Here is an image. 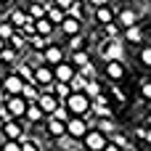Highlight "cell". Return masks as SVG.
<instances>
[{
	"label": "cell",
	"instance_id": "74e56055",
	"mask_svg": "<svg viewBox=\"0 0 151 151\" xmlns=\"http://www.w3.org/2000/svg\"><path fill=\"white\" fill-rule=\"evenodd\" d=\"M50 117H56V119H61V122H69V119H72V111H69V109L61 104V106H58V109H56Z\"/></svg>",
	"mask_w": 151,
	"mask_h": 151
},
{
	"label": "cell",
	"instance_id": "11a10c76",
	"mask_svg": "<svg viewBox=\"0 0 151 151\" xmlns=\"http://www.w3.org/2000/svg\"><path fill=\"white\" fill-rule=\"evenodd\" d=\"M8 3H11V0H0V5H8Z\"/></svg>",
	"mask_w": 151,
	"mask_h": 151
},
{
	"label": "cell",
	"instance_id": "f35d334b",
	"mask_svg": "<svg viewBox=\"0 0 151 151\" xmlns=\"http://www.w3.org/2000/svg\"><path fill=\"white\" fill-rule=\"evenodd\" d=\"M21 151H40V143H37V138H24L21 141Z\"/></svg>",
	"mask_w": 151,
	"mask_h": 151
},
{
	"label": "cell",
	"instance_id": "7dc6e473",
	"mask_svg": "<svg viewBox=\"0 0 151 151\" xmlns=\"http://www.w3.org/2000/svg\"><path fill=\"white\" fill-rule=\"evenodd\" d=\"M88 3H90V5H93V8H101V5H109V3H111V0H88Z\"/></svg>",
	"mask_w": 151,
	"mask_h": 151
},
{
	"label": "cell",
	"instance_id": "83f0119b",
	"mask_svg": "<svg viewBox=\"0 0 151 151\" xmlns=\"http://www.w3.org/2000/svg\"><path fill=\"white\" fill-rule=\"evenodd\" d=\"M85 45H88V37H85V35H74V37H69V53H74V50H85Z\"/></svg>",
	"mask_w": 151,
	"mask_h": 151
},
{
	"label": "cell",
	"instance_id": "484cf974",
	"mask_svg": "<svg viewBox=\"0 0 151 151\" xmlns=\"http://www.w3.org/2000/svg\"><path fill=\"white\" fill-rule=\"evenodd\" d=\"M40 93H42V90H40V88H37L35 82H27V85H24V90H21V96H24V98H27L29 104H37Z\"/></svg>",
	"mask_w": 151,
	"mask_h": 151
},
{
	"label": "cell",
	"instance_id": "f5cc1de1",
	"mask_svg": "<svg viewBox=\"0 0 151 151\" xmlns=\"http://www.w3.org/2000/svg\"><path fill=\"white\" fill-rule=\"evenodd\" d=\"M146 127H149V130H151V117H146Z\"/></svg>",
	"mask_w": 151,
	"mask_h": 151
},
{
	"label": "cell",
	"instance_id": "d6986e66",
	"mask_svg": "<svg viewBox=\"0 0 151 151\" xmlns=\"http://www.w3.org/2000/svg\"><path fill=\"white\" fill-rule=\"evenodd\" d=\"M122 40H125V42H130V45H141V42H143V29H141V24L127 27V29L122 32Z\"/></svg>",
	"mask_w": 151,
	"mask_h": 151
},
{
	"label": "cell",
	"instance_id": "5b68a950",
	"mask_svg": "<svg viewBox=\"0 0 151 151\" xmlns=\"http://www.w3.org/2000/svg\"><path fill=\"white\" fill-rule=\"evenodd\" d=\"M88 130H90L88 117H72V119L66 122V135L74 138V141H82V138L88 135Z\"/></svg>",
	"mask_w": 151,
	"mask_h": 151
},
{
	"label": "cell",
	"instance_id": "1f68e13d",
	"mask_svg": "<svg viewBox=\"0 0 151 151\" xmlns=\"http://www.w3.org/2000/svg\"><path fill=\"white\" fill-rule=\"evenodd\" d=\"M48 45H50V40H48V37H40V35L29 40V48H32V50H45Z\"/></svg>",
	"mask_w": 151,
	"mask_h": 151
},
{
	"label": "cell",
	"instance_id": "44dd1931",
	"mask_svg": "<svg viewBox=\"0 0 151 151\" xmlns=\"http://www.w3.org/2000/svg\"><path fill=\"white\" fill-rule=\"evenodd\" d=\"M93 127H98V130H101L104 135H109V138L117 133V122H114V117H98Z\"/></svg>",
	"mask_w": 151,
	"mask_h": 151
},
{
	"label": "cell",
	"instance_id": "ee69618b",
	"mask_svg": "<svg viewBox=\"0 0 151 151\" xmlns=\"http://www.w3.org/2000/svg\"><path fill=\"white\" fill-rule=\"evenodd\" d=\"M141 93H143V98H146V101H151V80L141 82Z\"/></svg>",
	"mask_w": 151,
	"mask_h": 151
},
{
	"label": "cell",
	"instance_id": "d590c367",
	"mask_svg": "<svg viewBox=\"0 0 151 151\" xmlns=\"http://www.w3.org/2000/svg\"><path fill=\"white\" fill-rule=\"evenodd\" d=\"M19 32H21V35L27 37V42H29L32 37H37V27H35V21H29V24H24V27H21Z\"/></svg>",
	"mask_w": 151,
	"mask_h": 151
},
{
	"label": "cell",
	"instance_id": "7c38bea8",
	"mask_svg": "<svg viewBox=\"0 0 151 151\" xmlns=\"http://www.w3.org/2000/svg\"><path fill=\"white\" fill-rule=\"evenodd\" d=\"M93 19H96V24H98V27H106V24L117 21V11H114L111 5H101V8H93Z\"/></svg>",
	"mask_w": 151,
	"mask_h": 151
},
{
	"label": "cell",
	"instance_id": "f907efd6",
	"mask_svg": "<svg viewBox=\"0 0 151 151\" xmlns=\"http://www.w3.org/2000/svg\"><path fill=\"white\" fill-rule=\"evenodd\" d=\"M5 101H8V93H5V90H3V88H0V106H3V104H5Z\"/></svg>",
	"mask_w": 151,
	"mask_h": 151
},
{
	"label": "cell",
	"instance_id": "8fae6325",
	"mask_svg": "<svg viewBox=\"0 0 151 151\" xmlns=\"http://www.w3.org/2000/svg\"><path fill=\"white\" fill-rule=\"evenodd\" d=\"M37 106H40V109L50 117V114L61 106V101L56 98V93H53V90H42V93H40V98H37Z\"/></svg>",
	"mask_w": 151,
	"mask_h": 151
},
{
	"label": "cell",
	"instance_id": "52a82bcc",
	"mask_svg": "<svg viewBox=\"0 0 151 151\" xmlns=\"http://www.w3.org/2000/svg\"><path fill=\"white\" fill-rule=\"evenodd\" d=\"M27 106H29V101L24 96H8V101H5V109H8V114L13 119H24L27 117Z\"/></svg>",
	"mask_w": 151,
	"mask_h": 151
},
{
	"label": "cell",
	"instance_id": "681fc988",
	"mask_svg": "<svg viewBox=\"0 0 151 151\" xmlns=\"http://www.w3.org/2000/svg\"><path fill=\"white\" fill-rule=\"evenodd\" d=\"M104 151H122V149H119L117 143H111V141H109V146H106V149H104Z\"/></svg>",
	"mask_w": 151,
	"mask_h": 151
},
{
	"label": "cell",
	"instance_id": "603a6c76",
	"mask_svg": "<svg viewBox=\"0 0 151 151\" xmlns=\"http://www.w3.org/2000/svg\"><path fill=\"white\" fill-rule=\"evenodd\" d=\"M50 90H53V93H56V98H58V101H61V104H66V98H69V96H72V85H69V82H58V80H56V82H53V88H50Z\"/></svg>",
	"mask_w": 151,
	"mask_h": 151
},
{
	"label": "cell",
	"instance_id": "f546056e",
	"mask_svg": "<svg viewBox=\"0 0 151 151\" xmlns=\"http://www.w3.org/2000/svg\"><path fill=\"white\" fill-rule=\"evenodd\" d=\"M16 32H19V29H16V27H13V24H11L8 19H3V21H0V37H5V40H11V37H13Z\"/></svg>",
	"mask_w": 151,
	"mask_h": 151
},
{
	"label": "cell",
	"instance_id": "ac0fdd59",
	"mask_svg": "<svg viewBox=\"0 0 151 151\" xmlns=\"http://www.w3.org/2000/svg\"><path fill=\"white\" fill-rule=\"evenodd\" d=\"M35 27H37V35H40V37H48V40L53 37V32H58V27H56L48 16H45V19H37Z\"/></svg>",
	"mask_w": 151,
	"mask_h": 151
},
{
	"label": "cell",
	"instance_id": "d6a6232c",
	"mask_svg": "<svg viewBox=\"0 0 151 151\" xmlns=\"http://www.w3.org/2000/svg\"><path fill=\"white\" fill-rule=\"evenodd\" d=\"M77 72H80L82 77H88V80H98V77H96L98 72H96V64H93V61H90V64H85V66H80Z\"/></svg>",
	"mask_w": 151,
	"mask_h": 151
},
{
	"label": "cell",
	"instance_id": "4316f807",
	"mask_svg": "<svg viewBox=\"0 0 151 151\" xmlns=\"http://www.w3.org/2000/svg\"><path fill=\"white\" fill-rule=\"evenodd\" d=\"M88 82H90V80L77 72V74L72 77V82H69V85H72V93H85V90H88Z\"/></svg>",
	"mask_w": 151,
	"mask_h": 151
},
{
	"label": "cell",
	"instance_id": "8992f818",
	"mask_svg": "<svg viewBox=\"0 0 151 151\" xmlns=\"http://www.w3.org/2000/svg\"><path fill=\"white\" fill-rule=\"evenodd\" d=\"M5 141H24L27 138V130H24V119H5L3 125V133H0Z\"/></svg>",
	"mask_w": 151,
	"mask_h": 151
},
{
	"label": "cell",
	"instance_id": "f1b7e54d",
	"mask_svg": "<svg viewBox=\"0 0 151 151\" xmlns=\"http://www.w3.org/2000/svg\"><path fill=\"white\" fill-rule=\"evenodd\" d=\"M69 58H72V64H74L77 69H80V66H85V64H90V53H88V50H74Z\"/></svg>",
	"mask_w": 151,
	"mask_h": 151
},
{
	"label": "cell",
	"instance_id": "ab89813d",
	"mask_svg": "<svg viewBox=\"0 0 151 151\" xmlns=\"http://www.w3.org/2000/svg\"><path fill=\"white\" fill-rule=\"evenodd\" d=\"M0 151H21V141H5V138H3Z\"/></svg>",
	"mask_w": 151,
	"mask_h": 151
},
{
	"label": "cell",
	"instance_id": "6f0895ef",
	"mask_svg": "<svg viewBox=\"0 0 151 151\" xmlns=\"http://www.w3.org/2000/svg\"><path fill=\"white\" fill-rule=\"evenodd\" d=\"M133 3H143V0H133Z\"/></svg>",
	"mask_w": 151,
	"mask_h": 151
},
{
	"label": "cell",
	"instance_id": "3957f363",
	"mask_svg": "<svg viewBox=\"0 0 151 151\" xmlns=\"http://www.w3.org/2000/svg\"><path fill=\"white\" fill-rule=\"evenodd\" d=\"M82 146H85L88 151H104L106 146H109V135H104L98 127H90L88 135L82 138Z\"/></svg>",
	"mask_w": 151,
	"mask_h": 151
},
{
	"label": "cell",
	"instance_id": "9c48e42d",
	"mask_svg": "<svg viewBox=\"0 0 151 151\" xmlns=\"http://www.w3.org/2000/svg\"><path fill=\"white\" fill-rule=\"evenodd\" d=\"M138 19H141V13H138L133 5H127V8H119V11H117V24H119L122 29L135 27V24H138Z\"/></svg>",
	"mask_w": 151,
	"mask_h": 151
},
{
	"label": "cell",
	"instance_id": "bcb514c9",
	"mask_svg": "<svg viewBox=\"0 0 151 151\" xmlns=\"http://www.w3.org/2000/svg\"><path fill=\"white\" fill-rule=\"evenodd\" d=\"M53 3H56L58 8H64L66 13H69V11H72V5H74V0H53Z\"/></svg>",
	"mask_w": 151,
	"mask_h": 151
},
{
	"label": "cell",
	"instance_id": "5bb4252c",
	"mask_svg": "<svg viewBox=\"0 0 151 151\" xmlns=\"http://www.w3.org/2000/svg\"><path fill=\"white\" fill-rule=\"evenodd\" d=\"M42 53H45V64H48V66H58L61 61H66V56H64L66 50H64L61 45H56V42H50Z\"/></svg>",
	"mask_w": 151,
	"mask_h": 151
},
{
	"label": "cell",
	"instance_id": "4dcf8cb0",
	"mask_svg": "<svg viewBox=\"0 0 151 151\" xmlns=\"http://www.w3.org/2000/svg\"><path fill=\"white\" fill-rule=\"evenodd\" d=\"M8 45H11V48H16V50L21 53V50H24V45H27V37H24L21 32H16V35H13L11 40H8Z\"/></svg>",
	"mask_w": 151,
	"mask_h": 151
},
{
	"label": "cell",
	"instance_id": "b9f144b4",
	"mask_svg": "<svg viewBox=\"0 0 151 151\" xmlns=\"http://www.w3.org/2000/svg\"><path fill=\"white\" fill-rule=\"evenodd\" d=\"M93 111H96V117H114L111 109H109V104L106 106H93Z\"/></svg>",
	"mask_w": 151,
	"mask_h": 151
},
{
	"label": "cell",
	"instance_id": "8d00e7d4",
	"mask_svg": "<svg viewBox=\"0 0 151 151\" xmlns=\"http://www.w3.org/2000/svg\"><path fill=\"white\" fill-rule=\"evenodd\" d=\"M85 93H88L90 98H98V96L104 93V90H101V82H98V80H90V82H88V90H85Z\"/></svg>",
	"mask_w": 151,
	"mask_h": 151
},
{
	"label": "cell",
	"instance_id": "6da1fadb",
	"mask_svg": "<svg viewBox=\"0 0 151 151\" xmlns=\"http://www.w3.org/2000/svg\"><path fill=\"white\" fill-rule=\"evenodd\" d=\"M101 53V61H125V40L122 37H106L104 45L98 48Z\"/></svg>",
	"mask_w": 151,
	"mask_h": 151
},
{
	"label": "cell",
	"instance_id": "7402d4cb",
	"mask_svg": "<svg viewBox=\"0 0 151 151\" xmlns=\"http://www.w3.org/2000/svg\"><path fill=\"white\" fill-rule=\"evenodd\" d=\"M48 3H53V0H48ZM48 3H32V5L27 8L29 19H32V21H37V19H45V16H48Z\"/></svg>",
	"mask_w": 151,
	"mask_h": 151
},
{
	"label": "cell",
	"instance_id": "cb8c5ba5",
	"mask_svg": "<svg viewBox=\"0 0 151 151\" xmlns=\"http://www.w3.org/2000/svg\"><path fill=\"white\" fill-rule=\"evenodd\" d=\"M48 19H50L56 27H61V21L66 19V11H64V8H58L56 3H48Z\"/></svg>",
	"mask_w": 151,
	"mask_h": 151
},
{
	"label": "cell",
	"instance_id": "816d5d0a",
	"mask_svg": "<svg viewBox=\"0 0 151 151\" xmlns=\"http://www.w3.org/2000/svg\"><path fill=\"white\" fill-rule=\"evenodd\" d=\"M5 45H8V40H5V37H0V50H3Z\"/></svg>",
	"mask_w": 151,
	"mask_h": 151
},
{
	"label": "cell",
	"instance_id": "4fadbf2b",
	"mask_svg": "<svg viewBox=\"0 0 151 151\" xmlns=\"http://www.w3.org/2000/svg\"><path fill=\"white\" fill-rule=\"evenodd\" d=\"M58 32H61L64 37H74V35H82V21L66 13V19L61 21V27H58Z\"/></svg>",
	"mask_w": 151,
	"mask_h": 151
},
{
	"label": "cell",
	"instance_id": "7a4b0ae2",
	"mask_svg": "<svg viewBox=\"0 0 151 151\" xmlns=\"http://www.w3.org/2000/svg\"><path fill=\"white\" fill-rule=\"evenodd\" d=\"M64 106L72 111V117H88V114L93 111V98H90L88 93H72Z\"/></svg>",
	"mask_w": 151,
	"mask_h": 151
},
{
	"label": "cell",
	"instance_id": "9f6ffc18",
	"mask_svg": "<svg viewBox=\"0 0 151 151\" xmlns=\"http://www.w3.org/2000/svg\"><path fill=\"white\" fill-rule=\"evenodd\" d=\"M122 151H133V149H130V146H127V149H122Z\"/></svg>",
	"mask_w": 151,
	"mask_h": 151
},
{
	"label": "cell",
	"instance_id": "ffe728a7",
	"mask_svg": "<svg viewBox=\"0 0 151 151\" xmlns=\"http://www.w3.org/2000/svg\"><path fill=\"white\" fill-rule=\"evenodd\" d=\"M45 111L37 106V104H29L27 106V117H24V122H29V125H40V122H45Z\"/></svg>",
	"mask_w": 151,
	"mask_h": 151
},
{
	"label": "cell",
	"instance_id": "30bf717a",
	"mask_svg": "<svg viewBox=\"0 0 151 151\" xmlns=\"http://www.w3.org/2000/svg\"><path fill=\"white\" fill-rule=\"evenodd\" d=\"M125 74H127L125 61H106V64H104V77H109L111 82H119Z\"/></svg>",
	"mask_w": 151,
	"mask_h": 151
},
{
	"label": "cell",
	"instance_id": "e0dca14e",
	"mask_svg": "<svg viewBox=\"0 0 151 151\" xmlns=\"http://www.w3.org/2000/svg\"><path fill=\"white\" fill-rule=\"evenodd\" d=\"M5 19H8V21H11V24H13L16 29H21L24 24H29V21H32V19H29V13H27L24 8H11Z\"/></svg>",
	"mask_w": 151,
	"mask_h": 151
},
{
	"label": "cell",
	"instance_id": "60d3db41",
	"mask_svg": "<svg viewBox=\"0 0 151 151\" xmlns=\"http://www.w3.org/2000/svg\"><path fill=\"white\" fill-rule=\"evenodd\" d=\"M109 141H111V143H117L119 149H127V146H130V141H127V138H125L122 133H114V135H111Z\"/></svg>",
	"mask_w": 151,
	"mask_h": 151
},
{
	"label": "cell",
	"instance_id": "277c9868",
	"mask_svg": "<svg viewBox=\"0 0 151 151\" xmlns=\"http://www.w3.org/2000/svg\"><path fill=\"white\" fill-rule=\"evenodd\" d=\"M32 82H35L40 90H50V88H53V82H56L53 66H48V64L37 66V69H35V77H32Z\"/></svg>",
	"mask_w": 151,
	"mask_h": 151
},
{
	"label": "cell",
	"instance_id": "2e32d148",
	"mask_svg": "<svg viewBox=\"0 0 151 151\" xmlns=\"http://www.w3.org/2000/svg\"><path fill=\"white\" fill-rule=\"evenodd\" d=\"M53 74H56L58 82H72V77L77 74V66L72 61H61L58 66H53Z\"/></svg>",
	"mask_w": 151,
	"mask_h": 151
},
{
	"label": "cell",
	"instance_id": "836d02e7",
	"mask_svg": "<svg viewBox=\"0 0 151 151\" xmlns=\"http://www.w3.org/2000/svg\"><path fill=\"white\" fill-rule=\"evenodd\" d=\"M138 61H141V66H149V69H151V45H143V48H141Z\"/></svg>",
	"mask_w": 151,
	"mask_h": 151
},
{
	"label": "cell",
	"instance_id": "9a60e30c",
	"mask_svg": "<svg viewBox=\"0 0 151 151\" xmlns=\"http://www.w3.org/2000/svg\"><path fill=\"white\" fill-rule=\"evenodd\" d=\"M45 133H48L53 141H58V138L66 135V122H61V119H56V117H45Z\"/></svg>",
	"mask_w": 151,
	"mask_h": 151
},
{
	"label": "cell",
	"instance_id": "d4e9b609",
	"mask_svg": "<svg viewBox=\"0 0 151 151\" xmlns=\"http://www.w3.org/2000/svg\"><path fill=\"white\" fill-rule=\"evenodd\" d=\"M13 72H16L19 77H24L27 82H32V77H35V66H32L29 61H19V64L13 66Z\"/></svg>",
	"mask_w": 151,
	"mask_h": 151
},
{
	"label": "cell",
	"instance_id": "7bdbcfd3",
	"mask_svg": "<svg viewBox=\"0 0 151 151\" xmlns=\"http://www.w3.org/2000/svg\"><path fill=\"white\" fill-rule=\"evenodd\" d=\"M135 135H138L141 141H146V143H151V130H149V127H138V130H135Z\"/></svg>",
	"mask_w": 151,
	"mask_h": 151
},
{
	"label": "cell",
	"instance_id": "db71d44e",
	"mask_svg": "<svg viewBox=\"0 0 151 151\" xmlns=\"http://www.w3.org/2000/svg\"><path fill=\"white\" fill-rule=\"evenodd\" d=\"M3 125H5V119H3V117H0V133H3Z\"/></svg>",
	"mask_w": 151,
	"mask_h": 151
},
{
	"label": "cell",
	"instance_id": "f6af8a7d",
	"mask_svg": "<svg viewBox=\"0 0 151 151\" xmlns=\"http://www.w3.org/2000/svg\"><path fill=\"white\" fill-rule=\"evenodd\" d=\"M69 16H74V19H80V21H85V16H82V8H80L77 3L72 5V11H69Z\"/></svg>",
	"mask_w": 151,
	"mask_h": 151
},
{
	"label": "cell",
	"instance_id": "ba28073f",
	"mask_svg": "<svg viewBox=\"0 0 151 151\" xmlns=\"http://www.w3.org/2000/svg\"><path fill=\"white\" fill-rule=\"evenodd\" d=\"M24 85H27V80H24V77H19L16 72H8V74H3V90H5L8 96H21Z\"/></svg>",
	"mask_w": 151,
	"mask_h": 151
},
{
	"label": "cell",
	"instance_id": "e575fe53",
	"mask_svg": "<svg viewBox=\"0 0 151 151\" xmlns=\"http://www.w3.org/2000/svg\"><path fill=\"white\" fill-rule=\"evenodd\" d=\"M104 29H106V37H122V32H125V29H122V27H119L117 21H111V24H106Z\"/></svg>",
	"mask_w": 151,
	"mask_h": 151
},
{
	"label": "cell",
	"instance_id": "c3c4849f",
	"mask_svg": "<svg viewBox=\"0 0 151 151\" xmlns=\"http://www.w3.org/2000/svg\"><path fill=\"white\" fill-rule=\"evenodd\" d=\"M114 96H117V101H119V104H125V98H127V96H125L119 88H114Z\"/></svg>",
	"mask_w": 151,
	"mask_h": 151
},
{
	"label": "cell",
	"instance_id": "680465c9",
	"mask_svg": "<svg viewBox=\"0 0 151 151\" xmlns=\"http://www.w3.org/2000/svg\"><path fill=\"white\" fill-rule=\"evenodd\" d=\"M0 88H3V77H0Z\"/></svg>",
	"mask_w": 151,
	"mask_h": 151
},
{
	"label": "cell",
	"instance_id": "91938a15",
	"mask_svg": "<svg viewBox=\"0 0 151 151\" xmlns=\"http://www.w3.org/2000/svg\"><path fill=\"white\" fill-rule=\"evenodd\" d=\"M0 64H3V56H0Z\"/></svg>",
	"mask_w": 151,
	"mask_h": 151
}]
</instances>
